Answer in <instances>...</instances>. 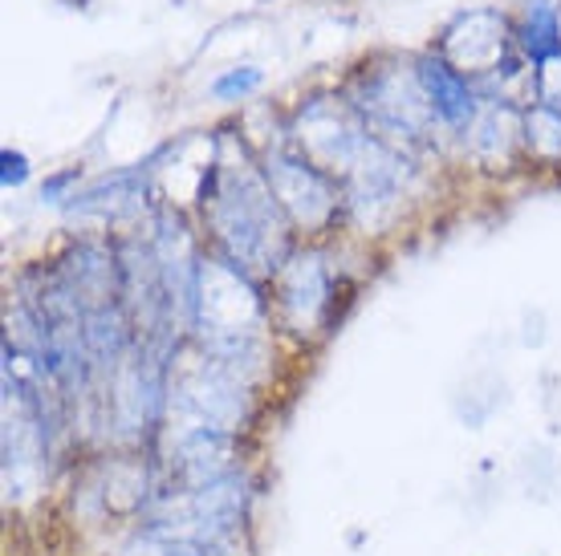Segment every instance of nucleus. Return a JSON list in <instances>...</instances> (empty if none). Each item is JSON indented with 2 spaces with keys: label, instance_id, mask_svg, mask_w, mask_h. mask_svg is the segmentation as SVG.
<instances>
[{
  "label": "nucleus",
  "instance_id": "1",
  "mask_svg": "<svg viewBox=\"0 0 561 556\" xmlns=\"http://www.w3.org/2000/svg\"><path fill=\"white\" fill-rule=\"evenodd\" d=\"M268 179L249 163H216L211 228L225 244L228 260L244 273H273L285 256V223Z\"/></svg>",
  "mask_w": 561,
  "mask_h": 556
},
{
  "label": "nucleus",
  "instance_id": "2",
  "mask_svg": "<svg viewBox=\"0 0 561 556\" xmlns=\"http://www.w3.org/2000/svg\"><path fill=\"white\" fill-rule=\"evenodd\" d=\"M249 386L253 378H244L237 366L199 349L196 362L171 370L168 415L171 422H183V427H216V431L237 435V427L249 418Z\"/></svg>",
  "mask_w": 561,
  "mask_h": 556
},
{
  "label": "nucleus",
  "instance_id": "3",
  "mask_svg": "<svg viewBox=\"0 0 561 556\" xmlns=\"http://www.w3.org/2000/svg\"><path fill=\"white\" fill-rule=\"evenodd\" d=\"M244 512H249V479L232 472L192 491H168L151 508L147 524L187 532V536H240Z\"/></svg>",
  "mask_w": 561,
  "mask_h": 556
},
{
  "label": "nucleus",
  "instance_id": "4",
  "mask_svg": "<svg viewBox=\"0 0 561 556\" xmlns=\"http://www.w3.org/2000/svg\"><path fill=\"white\" fill-rule=\"evenodd\" d=\"M232 451H237L232 431L171 422L168 455H163V460H168V475H171L168 491H192V487L216 484V479L232 475ZM168 491H163V496H168Z\"/></svg>",
  "mask_w": 561,
  "mask_h": 556
},
{
  "label": "nucleus",
  "instance_id": "5",
  "mask_svg": "<svg viewBox=\"0 0 561 556\" xmlns=\"http://www.w3.org/2000/svg\"><path fill=\"white\" fill-rule=\"evenodd\" d=\"M268 187L277 195V204L297 223H306V228H322L330 216H334L337 199L330 192V183L322 179V171L301 163V159H289V154H277V159H268V171H265Z\"/></svg>",
  "mask_w": 561,
  "mask_h": 556
},
{
  "label": "nucleus",
  "instance_id": "6",
  "mask_svg": "<svg viewBox=\"0 0 561 556\" xmlns=\"http://www.w3.org/2000/svg\"><path fill=\"white\" fill-rule=\"evenodd\" d=\"M420 82L427 90L435 106V118H444L448 126L463 130L477 118V97L468 90V78L460 70H451L444 57H423L420 61Z\"/></svg>",
  "mask_w": 561,
  "mask_h": 556
},
{
  "label": "nucleus",
  "instance_id": "7",
  "mask_svg": "<svg viewBox=\"0 0 561 556\" xmlns=\"http://www.w3.org/2000/svg\"><path fill=\"white\" fill-rule=\"evenodd\" d=\"M325 301H330V277L318 256H306V260H294V268L280 273V305L289 313L294 325H313L322 317Z\"/></svg>",
  "mask_w": 561,
  "mask_h": 556
},
{
  "label": "nucleus",
  "instance_id": "8",
  "mask_svg": "<svg viewBox=\"0 0 561 556\" xmlns=\"http://www.w3.org/2000/svg\"><path fill=\"white\" fill-rule=\"evenodd\" d=\"M127 556H244V548L240 536H187L142 524L139 536L127 544Z\"/></svg>",
  "mask_w": 561,
  "mask_h": 556
},
{
  "label": "nucleus",
  "instance_id": "9",
  "mask_svg": "<svg viewBox=\"0 0 561 556\" xmlns=\"http://www.w3.org/2000/svg\"><path fill=\"white\" fill-rule=\"evenodd\" d=\"M520 42L529 49L537 66H549L553 57H561V25L558 9L549 0H529V13H525V28H520Z\"/></svg>",
  "mask_w": 561,
  "mask_h": 556
},
{
  "label": "nucleus",
  "instance_id": "10",
  "mask_svg": "<svg viewBox=\"0 0 561 556\" xmlns=\"http://www.w3.org/2000/svg\"><path fill=\"white\" fill-rule=\"evenodd\" d=\"M525 126H529V147H534L537 154L561 159V111H553V106H537V111H529Z\"/></svg>",
  "mask_w": 561,
  "mask_h": 556
},
{
  "label": "nucleus",
  "instance_id": "11",
  "mask_svg": "<svg viewBox=\"0 0 561 556\" xmlns=\"http://www.w3.org/2000/svg\"><path fill=\"white\" fill-rule=\"evenodd\" d=\"M256 85H261V70H256V66H240V70L220 73V78L211 82V94L220 97V102H237V97L253 94Z\"/></svg>",
  "mask_w": 561,
  "mask_h": 556
},
{
  "label": "nucleus",
  "instance_id": "12",
  "mask_svg": "<svg viewBox=\"0 0 561 556\" xmlns=\"http://www.w3.org/2000/svg\"><path fill=\"white\" fill-rule=\"evenodd\" d=\"M0 163H4V187H21L28 179V159L21 151H4Z\"/></svg>",
  "mask_w": 561,
  "mask_h": 556
}]
</instances>
